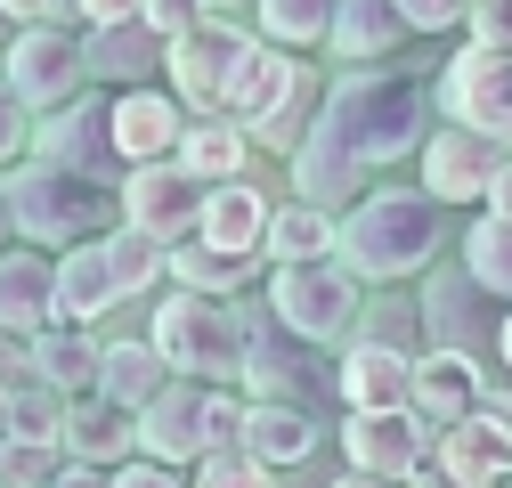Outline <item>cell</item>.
<instances>
[{
  "instance_id": "cell-51",
  "label": "cell",
  "mask_w": 512,
  "mask_h": 488,
  "mask_svg": "<svg viewBox=\"0 0 512 488\" xmlns=\"http://www.w3.org/2000/svg\"><path fill=\"white\" fill-rule=\"evenodd\" d=\"M212 17H244V9H261V0H204Z\"/></svg>"
},
{
  "instance_id": "cell-40",
  "label": "cell",
  "mask_w": 512,
  "mask_h": 488,
  "mask_svg": "<svg viewBox=\"0 0 512 488\" xmlns=\"http://www.w3.org/2000/svg\"><path fill=\"white\" fill-rule=\"evenodd\" d=\"M49 375H41V350L25 342V334H0V391L9 399H25V391H41Z\"/></svg>"
},
{
  "instance_id": "cell-54",
  "label": "cell",
  "mask_w": 512,
  "mask_h": 488,
  "mask_svg": "<svg viewBox=\"0 0 512 488\" xmlns=\"http://www.w3.org/2000/svg\"><path fill=\"white\" fill-rule=\"evenodd\" d=\"M496 358H504V366H512V310H504V342H496Z\"/></svg>"
},
{
  "instance_id": "cell-25",
  "label": "cell",
  "mask_w": 512,
  "mask_h": 488,
  "mask_svg": "<svg viewBox=\"0 0 512 488\" xmlns=\"http://www.w3.org/2000/svg\"><path fill=\"white\" fill-rule=\"evenodd\" d=\"M252 131L236 114H196L187 122V139H179V163L196 171V179H212V188H228V179H252Z\"/></svg>"
},
{
  "instance_id": "cell-18",
  "label": "cell",
  "mask_w": 512,
  "mask_h": 488,
  "mask_svg": "<svg viewBox=\"0 0 512 488\" xmlns=\"http://www.w3.org/2000/svg\"><path fill=\"white\" fill-rule=\"evenodd\" d=\"M49 326H66L57 318V253H0V334H25L41 342Z\"/></svg>"
},
{
  "instance_id": "cell-39",
  "label": "cell",
  "mask_w": 512,
  "mask_h": 488,
  "mask_svg": "<svg viewBox=\"0 0 512 488\" xmlns=\"http://www.w3.org/2000/svg\"><path fill=\"white\" fill-rule=\"evenodd\" d=\"M25 147H33V106L9 90V74H0V171H17Z\"/></svg>"
},
{
  "instance_id": "cell-5",
  "label": "cell",
  "mask_w": 512,
  "mask_h": 488,
  "mask_svg": "<svg viewBox=\"0 0 512 488\" xmlns=\"http://www.w3.org/2000/svg\"><path fill=\"white\" fill-rule=\"evenodd\" d=\"M236 391L261 399V407H301V415H317L326 399H342V366H326L317 342L285 334V326L269 318V301H261V310H252V350H244Z\"/></svg>"
},
{
  "instance_id": "cell-26",
  "label": "cell",
  "mask_w": 512,
  "mask_h": 488,
  "mask_svg": "<svg viewBox=\"0 0 512 488\" xmlns=\"http://www.w3.org/2000/svg\"><path fill=\"white\" fill-rule=\"evenodd\" d=\"M407 33H415V25L399 17V0H342V17H334V41H326V49L358 74V66H382V57H391Z\"/></svg>"
},
{
  "instance_id": "cell-19",
  "label": "cell",
  "mask_w": 512,
  "mask_h": 488,
  "mask_svg": "<svg viewBox=\"0 0 512 488\" xmlns=\"http://www.w3.org/2000/svg\"><path fill=\"white\" fill-rule=\"evenodd\" d=\"M480 399H488L480 358H464V350H423V358H415V415L431 423V432L480 415Z\"/></svg>"
},
{
  "instance_id": "cell-30",
  "label": "cell",
  "mask_w": 512,
  "mask_h": 488,
  "mask_svg": "<svg viewBox=\"0 0 512 488\" xmlns=\"http://www.w3.org/2000/svg\"><path fill=\"white\" fill-rule=\"evenodd\" d=\"M33 350H41V375L66 391V399L98 391V375H106V342H98V326H49Z\"/></svg>"
},
{
  "instance_id": "cell-9",
  "label": "cell",
  "mask_w": 512,
  "mask_h": 488,
  "mask_svg": "<svg viewBox=\"0 0 512 488\" xmlns=\"http://www.w3.org/2000/svg\"><path fill=\"white\" fill-rule=\"evenodd\" d=\"M204 212H212V179H196L179 155H171V163H139V171H122V220L147 228L155 244H187V236H204Z\"/></svg>"
},
{
  "instance_id": "cell-29",
  "label": "cell",
  "mask_w": 512,
  "mask_h": 488,
  "mask_svg": "<svg viewBox=\"0 0 512 488\" xmlns=\"http://www.w3.org/2000/svg\"><path fill=\"white\" fill-rule=\"evenodd\" d=\"M244 456H261L269 472L309 464V456H317V415H301V407H261V399H252V415H244Z\"/></svg>"
},
{
  "instance_id": "cell-27",
  "label": "cell",
  "mask_w": 512,
  "mask_h": 488,
  "mask_svg": "<svg viewBox=\"0 0 512 488\" xmlns=\"http://www.w3.org/2000/svg\"><path fill=\"white\" fill-rule=\"evenodd\" d=\"M342 253V220L317 212L301 196H277V220H269V269H293V261H334Z\"/></svg>"
},
{
  "instance_id": "cell-12",
  "label": "cell",
  "mask_w": 512,
  "mask_h": 488,
  "mask_svg": "<svg viewBox=\"0 0 512 488\" xmlns=\"http://www.w3.org/2000/svg\"><path fill=\"white\" fill-rule=\"evenodd\" d=\"M252 49V25H236V17H204L187 41H171V90L187 98V114H220V98H228V74H236V57Z\"/></svg>"
},
{
  "instance_id": "cell-31",
  "label": "cell",
  "mask_w": 512,
  "mask_h": 488,
  "mask_svg": "<svg viewBox=\"0 0 512 488\" xmlns=\"http://www.w3.org/2000/svg\"><path fill=\"white\" fill-rule=\"evenodd\" d=\"M244 277H261V261H244V253H220V244H204V236L171 244V285H187V293H220V301H244Z\"/></svg>"
},
{
  "instance_id": "cell-53",
  "label": "cell",
  "mask_w": 512,
  "mask_h": 488,
  "mask_svg": "<svg viewBox=\"0 0 512 488\" xmlns=\"http://www.w3.org/2000/svg\"><path fill=\"white\" fill-rule=\"evenodd\" d=\"M17 236V212H9V188H0V244H9Z\"/></svg>"
},
{
  "instance_id": "cell-48",
  "label": "cell",
  "mask_w": 512,
  "mask_h": 488,
  "mask_svg": "<svg viewBox=\"0 0 512 488\" xmlns=\"http://www.w3.org/2000/svg\"><path fill=\"white\" fill-rule=\"evenodd\" d=\"M488 212H496V220H512V155H504V171H496V188H488Z\"/></svg>"
},
{
  "instance_id": "cell-56",
  "label": "cell",
  "mask_w": 512,
  "mask_h": 488,
  "mask_svg": "<svg viewBox=\"0 0 512 488\" xmlns=\"http://www.w3.org/2000/svg\"><path fill=\"white\" fill-rule=\"evenodd\" d=\"M464 9H480V0H464Z\"/></svg>"
},
{
  "instance_id": "cell-11",
  "label": "cell",
  "mask_w": 512,
  "mask_h": 488,
  "mask_svg": "<svg viewBox=\"0 0 512 488\" xmlns=\"http://www.w3.org/2000/svg\"><path fill=\"white\" fill-rule=\"evenodd\" d=\"M431 440L439 432L415 407H358V415H342V456H350V472H374V480H415L431 464Z\"/></svg>"
},
{
  "instance_id": "cell-47",
  "label": "cell",
  "mask_w": 512,
  "mask_h": 488,
  "mask_svg": "<svg viewBox=\"0 0 512 488\" xmlns=\"http://www.w3.org/2000/svg\"><path fill=\"white\" fill-rule=\"evenodd\" d=\"M49 488H114V472H106V464H66Z\"/></svg>"
},
{
  "instance_id": "cell-15",
  "label": "cell",
  "mask_w": 512,
  "mask_h": 488,
  "mask_svg": "<svg viewBox=\"0 0 512 488\" xmlns=\"http://www.w3.org/2000/svg\"><path fill=\"white\" fill-rule=\"evenodd\" d=\"M187 98L171 90V82H155V90H122L114 98V163L122 171H139V163H171L179 155V139H187Z\"/></svg>"
},
{
  "instance_id": "cell-20",
  "label": "cell",
  "mask_w": 512,
  "mask_h": 488,
  "mask_svg": "<svg viewBox=\"0 0 512 488\" xmlns=\"http://www.w3.org/2000/svg\"><path fill=\"white\" fill-rule=\"evenodd\" d=\"M66 456L122 472V464L139 456V407H122V399H106V391H82L74 415H66Z\"/></svg>"
},
{
  "instance_id": "cell-38",
  "label": "cell",
  "mask_w": 512,
  "mask_h": 488,
  "mask_svg": "<svg viewBox=\"0 0 512 488\" xmlns=\"http://www.w3.org/2000/svg\"><path fill=\"white\" fill-rule=\"evenodd\" d=\"M66 415H74V399L57 391V383L25 391L17 399V440H57V448H66Z\"/></svg>"
},
{
  "instance_id": "cell-50",
  "label": "cell",
  "mask_w": 512,
  "mask_h": 488,
  "mask_svg": "<svg viewBox=\"0 0 512 488\" xmlns=\"http://www.w3.org/2000/svg\"><path fill=\"white\" fill-rule=\"evenodd\" d=\"M480 415H496V423H512V391H496V383H488V399H480Z\"/></svg>"
},
{
  "instance_id": "cell-24",
  "label": "cell",
  "mask_w": 512,
  "mask_h": 488,
  "mask_svg": "<svg viewBox=\"0 0 512 488\" xmlns=\"http://www.w3.org/2000/svg\"><path fill=\"white\" fill-rule=\"evenodd\" d=\"M122 310V285L106 269V236L98 244H74V253H57V318L66 326H98Z\"/></svg>"
},
{
  "instance_id": "cell-45",
  "label": "cell",
  "mask_w": 512,
  "mask_h": 488,
  "mask_svg": "<svg viewBox=\"0 0 512 488\" xmlns=\"http://www.w3.org/2000/svg\"><path fill=\"white\" fill-rule=\"evenodd\" d=\"M114 488H187V480H179L171 464H155V456H131V464L114 472Z\"/></svg>"
},
{
  "instance_id": "cell-14",
  "label": "cell",
  "mask_w": 512,
  "mask_h": 488,
  "mask_svg": "<svg viewBox=\"0 0 512 488\" xmlns=\"http://www.w3.org/2000/svg\"><path fill=\"white\" fill-rule=\"evenodd\" d=\"M139 456L171 464V472H196L212 456V383H171L147 415H139Z\"/></svg>"
},
{
  "instance_id": "cell-32",
  "label": "cell",
  "mask_w": 512,
  "mask_h": 488,
  "mask_svg": "<svg viewBox=\"0 0 512 488\" xmlns=\"http://www.w3.org/2000/svg\"><path fill=\"white\" fill-rule=\"evenodd\" d=\"M334 17H342V0H261V9H252V33L301 57V49L334 41Z\"/></svg>"
},
{
  "instance_id": "cell-36",
  "label": "cell",
  "mask_w": 512,
  "mask_h": 488,
  "mask_svg": "<svg viewBox=\"0 0 512 488\" xmlns=\"http://www.w3.org/2000/svg\"><path fill=\"white\" fill-rule=\"evenodd\" d=\"M423 334V301H366V318H358V342H382V350H415Z\"/></svg>"
},
{
  "instance_id": "cell-3",
  "label": "cell",
  "mask_w": 512,
  "mask_h": 488,
  "mask_svg": "<svg viewBox=\"0 0 512 488\" xmlns=\"http://www.w3.org/2000/svg\"><path fill=\"white\" fill-rule=\"evenodd\" d=\"M439 204L423 188H366L350 212H342V269L358 285H407V277H431L439 261Z\"/></svg>"
},
{
  "instance_id": "cell-34",
  "label": "cell",
  "mask_w": 512,
  "mask_h": 488,
  "mask_svg": "<svg viewBox=\"0 0 512 488\" xmlns=\"http://www.w3.org/2000/svg\"><path fill=\"white\" fill-rule=\"evenodd\" d=\"M464 269H472L496 301H512V220H496V212L472 220V236H464Z\"/></svg>"
},
{
  "instance_id": "cell-33",
  "label": "cell",
  "mask_w": 512,
  "mask_h": 488,
  "mask_svg": "<svg viewBox=\"0 0 512 488\" xmlns=\"http://www.w3.org/2000/svg\"><path fill=\"white\" fill-rule=\"evenodd\" d=\"M106 269H114V285H122V301H139V293H155V285H171V244H155L147 228H131V220H122V228L106 236Z\"/></svg>"
},
{
  "instance_id": "cell-7",
  "label": "cell",
  "mask_w": 512,
  "mask_h": 488,
  "mask_svg": "<svg viewBox=\"0 0 512 488\" xmlns=\"http://www.w3.org/2000/svg\"><path fill=\"white\" fill-rule=\"evenodd\" d=\"M0 74H9V90L33 106V122L90 98V25H25L0 49Z\"/></svg>"
},
{
  "instance_id": "cell-21",
  "label": "cell",
  "mask_w": 512,
  "mask_h": 488,
  "mask_svg": "<svg viewBox=\"0 0 512 488\" xmlns=\"http://www.w3.org/2000/svg\"><path fill=\"white\" fill-rule=\"evenodd\" d=\"M293 74H301V57L252 33V49L236 57V74H228V98H220V114H236L244 131H261V122L277 114V98L293 90Z\"/></svg>"
},
{
  "instance_id": "cell-6",
  "label": "cell",
  "mask_w": 512,
  "mask_h": 488,
  "mask_svg": "<svg viewBox=\"0 0 512 488\" xmlns=\"http://www.w3.org/2000/svg\"><path fill=\"white\" fill-rule=\"evenodd\" d=\"M269 318H277L285 334L317 342V350H334V342H350L358 318H366V285L342 269V253H334V261L269 269Z\"/></svg>"
},
{
  "instance_id": "cell-17",
  "label": "cell",
  "mask_w": 512,
  "mask_h": 488,
  "mask_svg": "<svg viewBox=\"0 0 512 488\" xmlns=\"http://www.w3.org/2000/svg\"><path fill=\"white\" fill-rule=\"evenodd\" d=\"M33 155H41V163L98 171V163L114 155V98H106V90H90V98H74V106L41 114V122H33Z\"/></svg>"
},
{
  "instance_id": "cell-52",
  "label": "cell",
  "mask_w": 512,
  "mask_h": 488,
  "mask_svg": "<svg viewBox=\"0 0 512 488\" xmlns=\"http://www.w3.org/2000/svg\"><path fill=\"white\" fill-rule=\"evenodd\" d=\"M9 432H17V399L0 391V440H9Z\"/></svg>"
},
{
  "instance_id": "cell-13",
  "label": "cell",
  "mask_w": 512,
  "mask_h": 488,
  "mask_svg": "<svg viewBox=\"0 0 512 488\" xmlns=\"http://www.w3.org/2000/svg\"><path fill=\"white\" fill-rule=\"evenodd\" d=\"M496 171H504V147L464 131V122H439L423 139V196L431 204H488Z\"/></svg>"
},
{
  "instance_id": "cell-22",
  "label": "cell",
  "mask_w": 512,
  "mask_h": 488,
  "mask_svg": "<svg viewBox=\"0 0 512 488\" xmlns=\"http://www.w3.org/2000/svg\"><path fill=\"white\" fill-rule=\"evenodd\" d=\"M269 220H277V196L261 188V179H228V188H212L204 244H220V253H244V261H261V253H269Z\"/></svg>"
},
{
  "instance_id": "cell-55",
  "label": "cell",
  "mask_w": 512,
  "mask_h": 488,
  "mask_svg": "<svg viewBox=\"0 0 512 488\" xmlns=\"http://www.w3.org/2000/svg\"><path fill=\"white\" fill-rule=\"evenodd\" d=\"M9 41H17V25H9V17H0V49H9Z\"/></svg>"
},
{
  "instance_id": "cell-28",
  "label": "cell",
  "mask_w": 512,
  "mask_h": 488,
  "mask_svg": "<svg viewBox=\"0 0 512 488\" xmlns=\"http://www.w3.org/2000/svg\"><path fill=\"white\" fill-rule=\"evenodd\" d=\"M171 383H179V375H171V358H163L147 334H139V342H106V375H98L106 399H122V407H139V415H147Z\"/></svg>"
},
{
  "instance_id": "cell-41",
  "label": "cell",
  "mask_w": 512,
  "mask_h": 488,
  "mask_svg": "<svg viewBox=\"0 0 512 488\" xmlns=\"http://www.w3.org/2000/svg\"><path fill=\"white\" fill-rule=\"evenodd\" d=\"M139 17H147V25L163 33V41H187V33H196V25L212 17V9H204V0H147Z\"/></svg>"
},
{
  "instance_id": "cell-43",
  "label": "cell",
  "mask_w": 512,
  "mask_h": 488,
  "mask_svg": "<svg viewBox=\"0 0 512 488\" xmlns=\"http://www.w3.org/2000/svg\"><path fill=\"white\" fill-rule=\"evenodd\" d=\"M464 33H472L480 49H512V0H480V9L464 17Z\"/></svg>"
},
{
  "instance_id": "cell-49",
  "label": "cell",
  "mask_w": 512,
  "mask_h": 488,
  "mask_svg": "<svg viewBox=\"0 0 512 488\" xmlns=\"http://www.w3.org/2000/svg\"><path fill=\"white\" fill-rule=\"evenodd\" d=\"M326 488H407V480H374V472H342V480H326Z\"/></svg>"
},
{
  "instance_id": "cell-1",
  "label": "cell",
  "mask_w": 512,
  "mask_h": 488,
  "mask_svg": "<svg viewBox=\"0 0 512 488\" xmlns=\"http://www.w3.org/2000/svg\"><path fill=\"white\" fill-rule=\"evenodd\" d=\"M431 114H439V98H431V82H415V74H391V66L342 74V82L326 90V114H317L309 147L285 163V171H293V196L342 220V212L366 196L374 171H391L399 155H423Z\"/></svg>"
},
{
  "instance_id": "cell-8",
  "label": "cell",
  "mask_w": 512,
  "mask_h": 488,
  "mask_svg": "<svg viewBox=\"0 0 512 488\" xmlns=\"http://www.w3.org/2000/svg\"><path fill=\"white\" fill-rule=\"evenodd\" d=\"M431 98H439V122H464V131H480V139H496L512 155V49L464 41L431 74Z\"/></svg>"
},
{
  "instance_id": "cell-37",
  "label": "cell",
  "mask_w": 512,
  "mask_h": 488,
  "mask_svg": "<svg viewBox=\"0 0 512 488\" xmlns=\"http://www.w3.org/2000/svg\"><path fill=\"white\" fill-rule=\"evenodd\" d=\"M187 488H277V472L261 456H244V448H212L196 472H187Z\"/></svg>"
},
{
  "instance_id": "cell-16",
  "label": "cell",
  "mask_w": 512,
  "mask_h": 488,
  "mask_svg": "<svg viewBox=\"0 0 512 488\" xmlns=\"http://www.w3.org/2000/svg\"><path fill=\"white\" fill-rule=\"evenodd\" d=\"M171 74V41L147 25V17H114V25H90V82L98 90H155Z\"/></svg>"
},
{
  "instance_id": "cell-4",
  "label": "cell",
  "mask_w": 512,
  "mask_h": 488,
  "mask_svg": "<svg viewBox=\"0 0 512 488\" xmlns=\"http://www.w3.org/2000/svg\"><path fill=\"white\" fill-rule=\"evenodd\" d=\"M147 342L171 358V375H187V383H236L244 375V350H252V301L163 285Z\"/></svg>"
},
{
  "instance_id": "cell-44",
  "label": "cell",
  "mask_w": 512,
  "mask_h": 488,
  "mask_svg": "<svg viewBox=\"0 0 512 488\" xmlns=\"http://www.w3.org/2000/svg\"><path fill=\"white\" fill-rule=\"evenodd\" d=\"M399 17H407L415 33H447V25H464L472 9H464V0H399Z\"/></svg>"
},
{
  "instance_id": "cell-35",
  "label": "cell",
  "mask_w": 512,
  "mask_h": 488,
  "mask_svg": "<svg viewBox=\"0 0 512 488\" xmlns=\"http://www.w3.org/2000/svg\"><path fill=\"white\" fill-rule=\"evenodd\" d=\"M66 464H74V456L57 448V440H17V432L0 440V488H49Z\"/></svg>"
},
{
  "instance_id": "cell-42",
  "label": "cell",
  "mask_w": 512,
  "mask_h": 488,
  "mask_svg": "<svg viewBox=\"0 0 512 488\" xmlns=\"http://www.w3.org/2000/svg\"><path fill=\"white\" fill-rule=\"evenodd\" d=\"M0 17H9L17 33L25 25H82V0H0Z\"/></svg>"
},
{
  "instance_id": "cell-23",
  "label": "cell",
  "mask_w": 512,
  "mask_h": 488,
  "mask_svg": "<svg viewBox=\"0 0 512 488\" xmlns=\"http://www.w3.org/2000/svg\"><path fill=\"white\" fill-rule=\"evenodd\" d=\"M342 407H415V350H382V342H350L342 350Z\"/></svg>"
},
{
  "instance_id": "cell-2",
  "label": "cell",
  "mask_w": 512,
  "mask_h": 488,
  "mask_svg": "<svg viewBox=\"0 0 512 488\" xmlns=\"http://www.w3.org/2000/svg\"><path fill=\"white\" fill-rule=\"evenodd\" d=\"M0 188H9L17 236L33 253H74V244H98V236L122 228V179H106V171L25 155L17 171H0Z\"/></svg>"
},
{
  "instance_id": "cell-10",
  "label": "cell",
  "mask_w": 512,
  "mask_h": 488,
  "mask_svg": "<svg viewBox=\"0 0 512 488\" xmlns=\"http://www.w3.org/2000/svg\"><path fill=\"white\" fill-rule=\"evenodd\" d=\"M415 301H423V342H431V350L480 358L488 342H504V310H496V293H488L472 269H431Z\"/></svg>"
},
{
  "instance_id": "cell-46",
  "label": "cell",
  "mask_w": 512,
  "mask_h": 488,
  "mask_svg": "<svg viewBox=\"0 0 512 488\" xmlns=\"http://www.w3.org/2000/svg\"><path fill=\"white\" fill-rule=\"evenodd\" d=\"M147 0H82V25H114V17H139Z\"/></svg>"
},
{
  "instance_id": "cell-57",
  "label": "cell",
  "mask_w": 512,
  "mask_h": 488,
  "mask_svg": "<svg viewBox=\"0 0 512 488\" xmlns=\"http://www.w3.org/2000/svg\"><path fill=\"white\" fill-rule=\"evenodd\" d=\"M504 488H512V480H504Z\"/></svg>"
}]
</instances>
